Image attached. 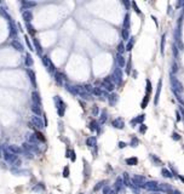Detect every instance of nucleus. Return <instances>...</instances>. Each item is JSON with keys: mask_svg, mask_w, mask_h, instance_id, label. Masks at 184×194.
I'll list each match as a JSON object with an SVG mask.
<instances>
[{"mask_svg": "<svg viewBox=\"0 0 184 194\" xmlns=\"http://www.w3.org/2000/svg\"><path fill=\"white\" fill-rule=\"evenodd\" d=\"M171 84H172V86H173L172 87L173 92H176V94H183V91H184L183 85H182V83H180L173 74L171 75Z\"/></svg>", "mask_w": 184, "mask_h": 194, "instance_id": "obj_1", "label": "nucleus"}, {"mask_svg": "<svg viewBox=\"0 0 184 194\" xmlns=\"http://www.w3.org/2000/svg\"><path fill=\"white\" fill-rule=\"evenodd\" d=\"M149 188V189H157V184H156L155 182H150L148 183V186H147Z\"/></svg>", "mask_w": 184, "mask_h": 194, "instance_id": "obj_2", "label": "nucleus"}, {"mask_svg": "<svg viewBox=\"0 0 184 194\" xmlns=\"http://www.w3.org/2000/svg\"><path fill=\"white\" fill-rule=\"evenodd\" d=\"M160 90H161V80L159 81V87H157V94H156V97H155V103H157V99H159V95H160Z\"/></svg>", "mask_w": 184, "mask_h": 194, "instance_id": "obj_3", "label": "nucleus"}, {"mask_svg": "<svg viewBox=\"0 0 184 194\" xmlns=\"http://www.w3.org/2000/svg\"><path fill=\"white\" fill-rule=\"evenodd\" d=\"M162 175H164L165 177H168V178H171V177H172V175H171V172H170V171H168V170H165V169H164V170H162Z\"/></svg>", "mask_w": 184, "mask_h": 194, "instance_id": "obj_4", "label": "nucleus"}, {"mask_svg": "<svg viewBox=\"0 0 184 194\" xmlns=\"http://www.w3.org/2000/svg\"><path fill=\"white\" fill-rule=\"evenodd\" d=\"M127 164H130V165H135V164H137V159L136 158L127 159Z\"/></svg>", "mask_w": 184, "mask_h": 194, "instance_id": "obj_5", "label": "nucleus"}, {"mask_svg": "<svg viewBox=\"0 0 184 194\" xmlns=\"http://www.w3.org/2000/svg\"><path fill=\"white\" fill-rule=\"evenodd\" d=\"M122 36H124V39H127V38H128V30H127V28H125V29H124V32H122Z\"/></svg>", "mask_w": 184, "mask_h": 194, "instance_id": "obj_6", "label": "nucleus"}, {"mask_svg": "<svg viewBox=\"0 0 184 194\" xmlns=\"http://www.w3.org/2000/svg\"><path fill=\"white\" fill-rule=\"evenodd\" d=\"M172 137H173V139H177V141H178V139H180V136L178 135V134H173Z\"/></svg>", "mask_w": 184, "mask_h": 194, "instance_id": "obj_7", "label": "nucleus"}, {"mask_svg": "<svg viewBox=\"0 0 184 194\" xmlns=\"http://www.w3.org/2000/svg\"><path fill=\"white\" fill-rule=\"evenodd\" d=\"M119 63H120L121 66H124V64H125V61H124V58H122L121 56H119Z\"/></svg>", "mask_w": 184, "mask_h": 194, "instance_id": "obj_8", "label": "nucleus"}, {"mask_svg": "<svg viewBox=\"0 0 184 194\" xmlns=\"http://www.w3.org/2000/svg\"><path fill=\"white\" fill-rule=\"evenodd\" d=\"M173 53L176 55V57L178 56V49H177V46H173Z\"/></svg>", "mask_w": 184, "mask_h": 194, "instance_id": "obj_9", "label": "nucleus"}, {"mask_svg": "<svg viewBox=\"0 0 184 194\" xmlns=\"http://www.w3.org/2000/svg\"><path fill=\"white\" fill-rule=\"evenodd\" d=\"M132 45H133V41H130V43H128V45H127V50H131Z\"/></svg>", "mask_w": 184, "mask_h": 194, "instance_id": "obj_10", "label": "nucleus"}, {"mask_svg": "<svg viewBox=\"0 0 184 194\" xmlns=\"http://www.w3.org/2000/svg\"><path fill=\"white\" fill-rule=\"evenodd\" d=\"M122 51H124V45L120 44V45H119V52H122Z\"/></svg>", "mask_w": 184, "mask_h": 194, "instance_id": "obj_11", "label": "nucleus"}, {"mask_svg": "<svg viewBox=\"0 0 184 194\" xmlns=\"http://www.w3.org/2000/svg\"><path fill=\"white\" fill-rule=\"evenodd\" d=\"M172 71L174 72V73H176V72L178 71V68H177V64H173V66H172Z\"/></svg>", "mask_w": 184, "mask_h": 194, "instance_id": "obj_12", "label": "nucleus"}, {"mask_svg": "<svg viewBox=\"0 0 184 194\" xmlns=\"http://www.w3.org/2000/svg\"><path fill=\"white\" fill-rule=\"evenodd\" d=\"M170 193L171 194H180V192H178V190H171Z\"/></svg>", "mask_w": 184, "mask_h": 194, "instance_id": "obj_13", "label": "nucleus"}, {"mask_svg": "<svg viewBox=\"0 0 184 194\" xmlns=\"http://www.w3.org/2000/svg\"><path fill=\"white\" fill-rule=\"evenodd\" d=\"M177 120H178V121L180 120V114H179V113H177Z\"/></svg>", "mask_w": 184, "mask_h": 194, "instance_id": "obj_14", "label": "nucleus"}, {"mask_svg": "<svg viewBox=\"0 0 184 194\" xmlns=\"http://www.w3.org/2000/svg\"><path fill=\"white\" fill-rule=\"evenodd\" d=\"M179 178H180V181H182V182H184V176H179Z\"/></svg>", "mask_w": 184, "mask_h": 194, "instance_id": "obj_15", "label": "nucleus"}]
</instances>
